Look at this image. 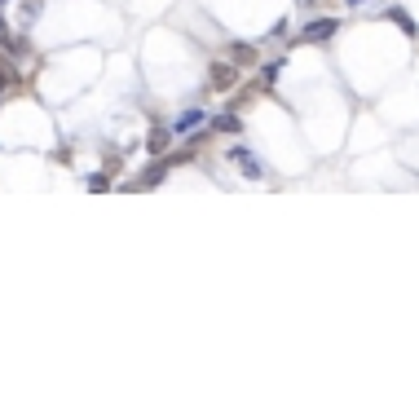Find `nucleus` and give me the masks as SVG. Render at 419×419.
<instances>
[{
  "label": "nucleus",
  "mask_w": 419,
  "mask_h": 419,
  "mask_svg": "<svg viewBox=\"0 0 419 419\" xmlns=\"http://www.w3.org/2000/svg\"><path fill=\"white\" fill-rule=\"evenodd\" d=\"M208 84H212L216 93H230L234 84H239V71H234V62H216L212 75H208Z\"/></svg>",
  "instance_id": "nucleus-1"
},
{
  "label": "nucleus",
  "mask_w": 419,
  "mask_h": 419,
  "mask_svg": "<svg viewBox=\"0 0 419 419\" xmlns=\"http://www.w3.org/2000/svg\"><path fill=\"white\" fill-rule=\"evenodd\" d=\"M335 31H340V23H335V18H318V23L305 27V40H331Z\"/></svg>",
  "instance_id": "nucleus-2"
},
{
  "label": "nucleus",
  "mask_w": 419,
  "mask_h": 419,
  "mask_svg": "<svg viewBox=\"0 0 419 419\" xmlns=\"http://www.w3.org/2000/svg\"><path fill=\"white\" fill-rule=\"evenodd\" d=\"M199 120H204V111H186V115H181V120L173 124V132H190V128H194Z\"/></svg>",
  "instance_id": "nucleus-5"
},
{
  "label": "nucleus",
  "mask_w": 419,
  "mask_h": 419,
  "mask_svg": "<svg viewBox=\"0 0 419 419\" xmlns=\"http://www.w3.org/2000/svg\"><path fill=\"white\" fill-rule=\"evenodd\" d=\"M168 137H173V132H168V128H155V132H150V155H163V150H168Z\"/></svg>",
  "instance_id": "nucleus-4"
},
{
  "label": "nucleus",
  "mask_w": 419,
  "mask_h": 419,
  "mask_svg": "<svg viewBox=\"0 0 419 419\" xmlns=\"http://www.w3.org/2000/svg\"><path fill=\"white\" fill-rule=\"evenodd\" d=\"M230 58H234V62H251V58H256V49H251V44H234Z\"/></svg>",
  "instance_id": "nucleus-6"
},
{
  "label": "nucleus",
  "mask_w": 419,
  "mask_h": 419,
  "mask_svg": "<svg viewBox=\"0 0 419 419\" xmlns=\"http://www.w3.org/2000/svg\"><path fill=\"white\" fill-rule=\"evenodd\" d=\"M300 5H313V0H300Z\"/></svg>",
  "instance_id": "nucleus-12"
},
{
  "label": "nucleus",
  "mask_w": 419,
  "mask_h": 419,
  "mask_svg": "<svg viewBox=\"0 0 419 419\" xmlns=\"http://www.w3.org/2000/svg\"><path fill=\"white\" fill-rule=\"evenodd\" d=\"M344 5H366V0H344Z\"/></svg>",
  "instance_id": "nucleus-11"
},
{
  "label": "nucleus",
  "mask_w": 419,
  "mask_h": 419,
  "mask_svg": "<svg viewBox=\"0 0 419 419\" xmlns=\"http://www.w3.org/2000/svg\"><path fill=\"white\" fill-rule=\"evenodd\" d=\"M212 128H216V132H234V128H239V120H234V115H216Z\"/></svg>",
  "instance_id": "nucleus-7"
},
{
  "label": "nucleus",
  "mask_w": 419,
  "mask_h": 419,
  "mask_svg": "<svg viewBox=\"0 0 419 419\" xmlns=\"http://www.w3.org/2000/svg\"><path fill=\"white\" fill-rule=\"evenodd\" d=\"M9 80H13V71H9V66H5V62H0V93H5V89H9Z\"/></svg>",
  "instance_id": "nucleus-10"
},
{
  "label": "nucleus",
  "mask_w": 419,
  "mask_h": 419,
  "mask_svg": "<svg viewBox=\"0 0 419 419\" xmlns=\"http://www.w3.org/2000/svg\"><path fill=\"white\" fill-rule=\"evenodd\" d=\"M230 159H234V163H239V168H243V173H247V177H261V163H256V159H251V155H247V150H243V146H234V150H230Z\"/></svg>",
  "instance_id": "nucleus-3"
},
{
  "label": "nucleus",
  "mask_w": 419,
  "mask_h": 419,
  "mask_svg": "<svg viewBox=\"0 0 419 419\" xmlns=\"http://www.w3.org/2000/svg\"><path fill=\"white\" fill-rule=\"evenodd\" d=\"M278 71H282V62H270V66H265V84H274V80H278Z\"/></svg>",
  "instance_id": "nucleus-9"
},
{
  "label": "nucleus",
  "mask_w": 419,
  "mask_h": 419,
  "mask_svg": "<svg viewBox=\"0 0 419 419\" xmlns=\"http://www.w3.org/2000/svg\"><path fill=\"white\" fill-rule=\"evenodd\" d=\"M40 9H44L40 0H27V5H23V23H36V18H40Z\"/></svg>",
  "instance_id": "nucleus-8"
}]
</instances>
